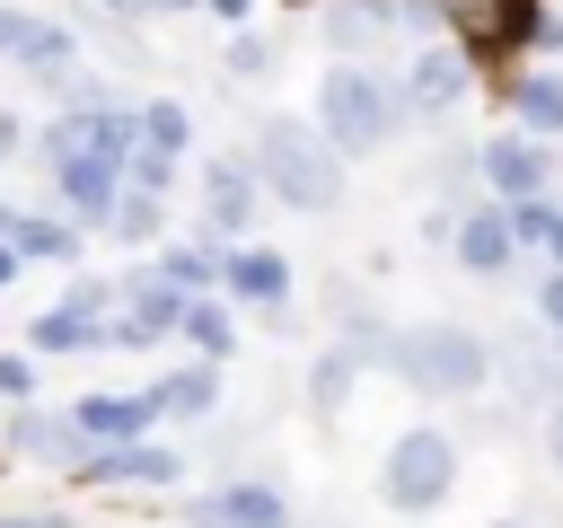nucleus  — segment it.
I'll return each mask as SVG.
<instances>
[{
  "label": "nucleus",
  "instance_id": "obj_23",
  "mask_svg": "<svg viewBox=\"0 0 563 528\" xmlns=\"http://www.w3.org/2000/svg\"><path fill=\"white\" fill-rule=\"evenodd\" d=\"M9 246H18L26 264H62V273H70L79 246H88V229H79L62 202H44V211H18V238H9Z\"/></svg>",
  "mask_w": 563,
  "mask_h": 528
},
{
  "label": "nucleus",
  "instance_id": "obj_10",
  "mask_svg": "<svg viewBox=\"0 0 563 528\" xmlns=\"http://www.w3.org/2000/svg\"><path fill=\"white\" fill-rule=\"evenodd\" d=\"M70 484L79 493H106V484H141V493H176L185 484V449L176 440H106V449H88L79 466H70Z\"/></svg>",
  "mask_w": 563,
  "mask_h": 528
},
{
  "label": "nucleus",
  "instance_id": "obj_8",
  "mask_svg": "<svg viewBox=\"0 0 563 528\" xmlns=\"http://www.w3.org/2000/svg\"><path fill=\"white\" fill-rule=\"evenodd\" d=\"M176 317H185V290L141 255L132 273H114V352H158L176 343Z\"/></svg>",
  "mask_w": 563,
  "mask_h": 528
},
{
  "label": "nucleus",
  "instance_id": "obj_35",
  "mask_svg": "<svg viewBox=\"0 0 563 528\" xmlns=\"http://www.w3.org/2000/svg\"><path fill=\"white\" fill-rule=\"evenodd\" d=\"M26 141H35V123H26V114H9V106H0V167H9V158H26Z\"/></svg>",
  "mask_w": 563,
  "mask_h": 528
},
{
  "label": "nucleus",
  "instance_id": "obj_22",
  "mask_svg": "<svg viewBox=\"0 0 563 528\" xmlns=\"http://www.w3.org/2000/svg\"><path fill=\"white\" fill-rule=\"evenodd\" d=\"M176 343L194 352V361H238V308L220 299V290H185V317H176Z\"/></svg>",
  "mask_w": 563,
  "mask_h": 528
},
{
  "label": "nucleus",
  "instance_id": "obj_15",
  "mask_svg": "<svg viewBox=\"0 0 563 528\" xmlns=\"http://www.w3.org/2000/svg\"><path fill=\"white\" fill-rule=\"evenodd\" d=\"M194 510H202L211 528H299L290 493L264 484V475H220L211 493H194Z\"/></svg>",
  "mask_w": 563,
  "mask_h": 528
},
{
  "label": "nucleus",
  "instance_id": "obj_3",
  "mask_svg": "<svg viewBox=\"0 0 563 528\" xmlns=\"http://www.w3.org/2000/svg\"><path fill=\"white\" fill-rule=\"evenodd\" d=\"M317 132L343 150V167L352 158H378L396 132H405V97H396V70H378V62H325V79H317Z\"/></svg>",
  "mask_w": 563,
  "mask_h": 528
},
{
  "label": "nucleus",
  "instance_id": "obj_45",
  "mask_svg": "<svg viewBox=\"0 0 563 528\" xmlns=\"http://www.w3.org/2000/svg\"><path fill=\"white\" fill-rule=\"evenodd\" d=\"M501 528H510V519H501Z\"/></svg>",
  "mask_w": 563,
  "mask_h": 528
},
{
  "label": "nucleus",
  "instance_id": "obj_40",
  "mask_svg": "<svg viewBox=\"0 0 563 528\" xmlns=\"http://www.w3.org/2000/svg\"><path fill=\"white\" fill-rule=\"evenodd\" d=\"M528 53H545V62H554V53H563V18H537V26H528Z\"/></svg>",
  "mask_w": 563,
  "mask_h": 528
},
{
  "label": "nucleus",
  "instance_id": "obj_44",
  "mask_svg": "<svg viewBox=\"0 0 563 528\" xmlns=\"http://www.w3.org/2000/svg\"><path fill=\"white\" fill-rule=\"evenodd\" d=\"M18 273H26V255H18V246H9V238H0V290H9V282H18Z\"/></svg>",
  "mask_w": 563,
  "mask_h": 528
},
{
  "label": "nucleus",
  "instance_id": "obj_5",
  "mask_svg": "<svg viewBox=\"0 0 563 528\" xmlns=\"http://www.w3.org/2000/svg\"><path fill=\"white\" fill-rule=\"evenodd\" d=\"M475 53L457 44V35H431V44H413L405 62H396V97H405V123H449L466 97H475Z\"/></svg>",
  "mask_w": 563,
  "mask_h": 528
},
{
  "label": "nucleus",
  "instance_id": "obj_11",
  "mask_svg": "<svg viewBox=\"0 0 563 528\" xmlns=\"http://www.w3.org/2000/svg\"><path fill=\"white\" fill-rule=\"evenodd\" d=\"M545 18V0H440V26L475 53V62H510L528 53V26Z\"/></svg>",
  "mask_w": 563,
  "mask_h": 528
},
{
  "label": "nucleus",
  "instance_id": "obj_41",
  "mask_svg": "<svg viewBox=\"0 0 563 528\" xmlns=\"http://www.w3.org/2000/svg\"><path fill=\"white\" fill-rule=\"evenodd\" d=\"M79 18H150V9H141V0H88Z\"/></svg>",
  "mask_w": 563,
  "mask_h": 528
},
{
  "label": "nucleus",
  "instance_id": "obj_29",
  "mask_svg": "<svg viewBox=\"0 0 563 528\" xmlns=\"http://www.w3.org/2000/svg\"><path fill=\"white\" fill-rule=\"evenodd\" d=\"M150 264L176 282V290H220V246L202 238H176V246H150Z\"/></svg>",
  "mask_w": 563,
  "mask_h": 528
},
{
  "label": "nucleus",
  "instance_id": "obj_34",
  "mask_svg": "<svg viewBox=\"0 0 563 528\" xmlns=\"http://www.w3.org/2000/svg\"><path fill=\"white\" fill-rule=\"evenodd\" d=\"M545 334H563V264H545V282H537V308H528Z\"/></svg>",
  "mask_w": 563,
  "mask_h": 528
},
{
  "label": "nucleus",
  "instance_id": "obj_43",
  "mask_svg": "<svg viewBox=\"0 0 563 528\" xmlns=\"http://www.w3.org/2000/svg\"><path fill=\"white\" fill-rule=\"evenodd\" d=\"M141 9H150V18H194L202 0H141Z\"/></svg>",
  "mask_w": 563,
  "mask_h": 528
},
{
  "label": "nucleus",
  "instance_id": "obj_1",
  "mask_svg": "<svg viewBox=\"0 0 563 528\" xmlns=\"http://www.w3.org/2000/svg\"><path fill=\"white\" fill-rule=\"evenodd\" d=\"M378 370L405 396H422V405H466V396L493 387V334H475L457 317H422V326H396L387 334Z\"/></svg>",
  "mask_w": 563,
  "mask_h": 528
},
{
  "label": "nucleus",
  "instance_id": "obj_42",
  "mask_svg": "<svg viewBox=\"0 0 563 528\" xmlns=\"http://www.w3.org/2000/svg\"><path fill=\"white\" fill-rule=\"evenodd\" d=\"M545 264H563V194H554V229H545V246H537Z\"/></svg>",
  "mask_w": 563,
  "mask_h": 528
},
{
  "label": "nucleus",
  "instance_id": "obj_14",
  "mask_svg": "<svg viewBox=\"0 0 563 528\" xmlns=\"http://www.w3.org/2000/svg\"><path fill=\"white\" fill-rule=\"evenodd\" d=\"M308 9H317V44H325V62H378V70H387L396 26H387L378 0H308Z\"/></svg>",
  "mask_w": 563,
  "mask_h": 528
},
{
  "label": "nucleus",
  "instance_id": "obj_24",
  "mask_svg": "<svg viewBox=\"0 0 563 528\" xmlns=\"http://www.w3.org/2000/svg\"><path fill=\"white\" fill-rule=\"evenodd\" d=\"M150 405H158V422H211V414H220V361L167 370V378L150 387Z\"/></svg>",
  "mask_w": 563,
  "mask_h": 528
},
{
  "label": "nucleus",
  "instance_id": "obj_39",
  "mask_svg": "<svg viewBox=\"0 0 563 528\" xmlns=\"http://www.w3.org/2000/svg\"><path fill=\"white\" fill-rule=\"evenodd\" d=\"M0 528H79L70 510H0Z\"/></svg>",
  "mask_w": 563,
  "mask_h": 528
},
{
  "label": "nucleus",
  "instance_id": "obj_36",
  "mask_svg": "<svg viewBox=\"0 0 563 528\" xmlns=\"http://www.w3.org/2000/svg\"><path fill=\"white\" fill-rule=\"evenodd\" d=\"M26 26H35V9H18V0H0V62L26 44Z\"/></svg>",
  "mask_w": 563,
  "mask_h": 528
},
{
  "label": "nucleus",
  "instance_id": "obj_21",
  "mask_svg": "<svg viewBox=\"0 0 563 528\" xmlns=\"http://www.w3.org/2000/svg\"><path fill=\"white\" fill-rule=\"evenodd\" d=\"M325 326H334V343H352L369 370H378V352H387V334H396L361 282H325Z\"/></svg>",
  "mask_w": 563,
  "mask_h": 528
},
{
  "label": "nucleus",
  "instance_id": "obj_26",
  "mask_svg": "<svg viewBox=\"0 0 563 528\" xmlns=\"http://www.w3.org/2000/svg\"><path fill=\"white\" fill-rule=\"evenodd\" d=\"M361 370H369V361H361L352 343H325V352L308 361V378H299V396H308V414H317V422H334V414L352 405V387H361Z\"/></svg>",
  "mask_w": 563,
  "mask_h": 528
},
{
  "label": "nucleus",
  "instance_id": "obj_37",
  "mask_svg": "<svg viewBox=\"0 0 563 528\" xmlns=\"http://www.w3.org/2000/svg\"><path fill=\"white\" fill-rule=\"evenodd\" d=\"M202 18H211V26H229V35H238V26H255V0H202Z\"/></svg>",
  "mask_w": 563,
  "mask_h": 528
},
{
  "label": "nucleus",
  "instance_id": "obj_31",
  "mask_svg": "<svg viewBox=\"0 0 563 528\" xmlns=\"http://www.w3.org/2000/svg\"><path fill=\"white\" fill-rule=\"evenodd\" d=\"M176 176H185V158H167V150H150V141L123 150V185H141V194H176Z\"/></svg>",
  "mask_w": 563,
  "mask_h": 528
},
{
  "label": "nucleus",
  "instance_id": "obj_16",
  "mask_svg": "<svg viewBox=\"0 0 563 528\" xmlns=\"http://www.w3.org/2000/svg\"><path fill=\"white\" fill-rule=\"evenodd\" d=\"M0 440H9L18 458H35V466H53V475H70V466L88 458V431H79L70 414H53V405H9V422H0Z\"/></svg>",
  "mask_w": 563,
  "mask_h": 528
},
{
  "label": "nucleus",
  "instance_id": "obj_12",
  "mask_svg": "<svg viewBox=\"0 0 563 528\" xmlns=\"http://www.w3.org/2000/svg\"><path fill=\"white\" fill-rule=\"evenodd\" d=\"M475 167H484V194L493 202H537V194H554V141H537V132H493V141H475Z\"/></svg>",
  "mask_w": 563,
  "mask_h": 528
},
{
  "label": "nucleus",
  "instance_id": "obj_38",
  "mask_svg": "<svg viewBox=\"0 0 563 528\" xmlns=\"http://www.w3.org/2000/svg\"><path fill=\"white\" fill-rule=\"evenodd\" d=\"M537 449H545V466H563V405L537 414Z\"/></svg>",
  "mask_w": 563,
  "mask_h": 528
},
{
  "label": "nucleus",
  "instance_id": "obj_33",
  "mask_svg": "<svg viewBox=\"0 0 563 528\" xmlns=\"http://www.w3.org/2000/svg\"><path fill=\"white\" fill-rule=\"evenodd\" d=\"M0 405H35V352L0 343Z\"/></svg>",
  "mask_w": 563,
  "mask_h": 528
},
{
  "label": "nucleus",
  "instance_id": "obj_4",
  "mask_svg": "<svg viewBox=\"0 0 563 528\" xmlns=\"http://www.w3.org/2000/svg\"><path fill=\"white\" fill-rule=\"evenodd\" d=\"M457 475H466L457 431L413 422V431H396V440H387V458H378V502H387L396 519H431V510H449Z\"/></svg>",
  "mask_w": 563,
  "mask_h": 528
},
{
  "label": "nucleus",
  "instance_id": "obj_19",
  "mask_svg": "<svg viewBox=\"0 0 563 528\" xmlns=\"http://www.w3.org/2000/svg\"><path fill=\"white\" fill-rule=\"evenodd\" d=\"M26 352H35V361H62V352H114V317L53 299V308H35V326H26Z\"/></svg>",
  "mask_w": 563,
  "mask_h": 528
},
{
  "label": "nucleus",
  "instance_id": "obj_7",
  "mask_svg": "<svg viewBox=\"0 0 563 528\" xmlns=\"http://www.w3.org/2000/svg\"><path fill=\"white\" fill-rule=\"evenodd\" d=\"M290 290H299V273H290V255H273V246H255V238H238V246H220V299H229V308H246L255 326H273V334H290V326H299V308H290Z\"/></svg>",
  "mask_w": 563,
  "mask_h": 528
},
{
  "label": "nucleus",
  "instance_id": "obj_2",
  "mask_svg": "<svg viewBox=\"0 0 563 528\" xmlns=\"http://www.w3.org/2000/svg\"><path fill=\"white\" fill-rule=\"evenodd\" d=\"M246 158H255V176H264V202H282V211L325 220V211L343 202V150L317 132V114H255Z\"/></svg>",
  "mask_w": 563,
  "mask_h": 528
},
{
  "label": "nucleus",
  "instance_id": "obj_6",
  "mask_svg": "<svg viewBox=\"0 0 563 528\" xmlns=\"http://www.w3.org/2000/svg\"><path fill=\"white\" fill-rule=\"evenodd\" d=\"M255 220H264V176H255V158H246V150L202 158V176H194V238H202V246H238Z\"/></svg>",
  "mask_w": 563,
  "mask_h": 528
},
{
  "label": "nucleus",
  "instance_id": "obj_32",
  "mask_svg": "<svg viewBox=\"0 0 563 528\" xmlns=\"http://www.w3.org/2000/svg\"><path fill=\"white\" fill-rule=\"evenodd\" d=\"M220 70H229V79H273V44H264L255 26H238L229 53H220Z\"/></svg>",
  "mask_w": 563,
  "mask_h": 528
},
{
  "label": "nucleus",
  "instance_id": "obj_13",
  "mask_svg": "<svg viewBox=\"0 0 563 528\" xmlns=\"http://www.w3.org/2000/svg\"><path fill=\"white\" fill-rule=\"evenodd\" d=\"M449 255H457V273H475V282H501V273L519 264V238H510V202L475 194V202L457 211V229H449Z\"/></svg>",
  "mask_w": 563,
  "mask_h": 528
},
{
  "label": "nucleus",
  "instance_id": "obj_18",
  "mask_svg": "<svg viewBox=\"0 0 563 528\" xmlns=\"http://www.w3.org/2000/svg\"><path fill=\"white\" fill-rule=\"evenodd\" d=\"M493 97L510 106V123H519V132H537V141H563V70H554V62L501 70V88H493Z\"/></svg>",
  "mask_w": 563,
  "mask_h": 528
},
{
  "label": "nucleus",
  "instance_id": "obj_17",
  "mask_svg": "<svg viewBox=\"0 0 563 528\" xmlns=\"http://www.w3.org/2000/svg\"><path fill=\"white\" fill-rule=\"evenodd\" d=\"M114 194H123V167H114V158H97V150H79V158H62V167H53V202H62L88 238L106 229Z\"/></svg>",
  "mask_w": 563,
  "mask_h": 528
},
{
  "label": "nucleus",
  "instance_id": "obj_20",
  "mask_svg": "<svg viewBox=\"0 0 563 528\" xmlns=\"http://www.w3.org/2000/svg\"><path fill=\"white\" fill-rule=\"evenodd\" d=\"M9 70H18V79H35V88H62V79L79 70V26H70V18H35V26H26V44L9 53Z\"/></svg>",
  "mask_w": 563,
  "mask_h": 528
},
{
  "label": "nucleus",
  "instance_id": "obj_28",
  "mask_svg": "<svg viewBox=\"0 0 563 528\" xmlns=\"http://www.w3.org/2000/svg\"><path fill=\"white\" fill-rule=\"evenodd\" d=\"M141 141L167 158H194V106L185 97H141Z\"/></svg>",
  "mask_w": 563,
  "mask_h": 528
},
{
  "label": "nucleus",
  "instance_id": "obj_30",
  "mask_svg": "<svg viewBox=\"0 0 563 528\" xmlns=\"http://www.w3.org/2000/svg\"><path fill=\"white\" fill-rule=\"evenodd\" d=\"M431 194H440L449 211H466V202L484 194V167H475V141H449V150L431 158Z\"/></svg>",
  "mask_w": 563,
  "mask_h": 528
},
{
  "label": "nucleus",
  "instance_id": "obj_9",
  "mask_svg": "<svg viewBox=\"0 0 563 528\" xmlns=\"http://www.w3.org/2000/svg\"><path fill=\"white\" fill-rule=\"evenodd\" d=\"M493 378H501L510 405H528V414L563 405V334H545L537 317H528V326H501V334H493Z\"/></svg>",
  "mask_w": 563,
  "mask_h": 528
},
{
  "label": "nucleus",
  "instance_id": "obj_25",
  "mask_svg": "<svg viewBox=\"0 0 563 528\" xmlns=\"http://www.w3.org/2000/svg\"><path fill=\"white\" fill-rule=\"evenodd\" d=\"M70 422L88 431V449H106V440H141V431H158V405H150V387H141V396H79Z\"/></svg>",
  "mask_w": 563,
  "mask_h": 528
},
{
  "label": "nucleus",
  "instance_id": "obj_27",
  "mask_svg": "<svg viewBox=\"0 0 563 528\" xmlns=\"http://www.w3.org/2000/svg\"><path fill=\"white\" fill-rule=\"evenodd\" d=\"M97 238H114V246H141V255H150V246H167V194H141V185H123Z\"/></svg>",
  "mask_w": 563,
  "mask_h": 528
}]
</instances>
